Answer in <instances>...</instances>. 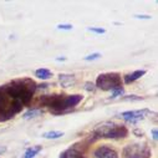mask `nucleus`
<instances>
[{"label": "nucleus", "instance_id": "ddd939ff", "mask_svg": "<svg viewBox=\"0 0 158 158\" xmlns=\"http://www.w3.org/2000/svg\"><path fill=\"white\" fill-rule=\"evenodd\" d=\"M64 135L65 133L61 132V131H49V132H45L43 135V137L46 138V139H57L60 137H64Z\"/></svg>", "mask_w": 158, "mask_h": 158}, {"label": "nucleus", "instance_id": "9d476101", "mask_svg": "<svg viewBox=\"0 0 158 158\" xmlns=\"http://www.w3.org/2000/svg\"><path fill=\"white\" fill-rule=\"evenodd\" d=\"M35 76L37 78H40V80H49L50 77H52V72L50 70H48V69L41 67V69H37L35 71Z\"/></svg>", "mask_w": 158, "mask_h": 158}, {"label": "nucleus", "instance_id": "20e7f679", "mask_svg": "<svg viewBox=\"0 0 158 158\" xmlns=\"http://www.w3.org/2000/svg\"><path fill=\"white\" fill-rule=\"evenodd\" d=\"M23 110V103L18 100L10 98L0 87V117L2 120H9Z\"/></svg>", "mask_w": 158, "mask_h": 158}, {"label": "nucleus", "instance_id": "7ed1b4c3", "mask_svg": "<svg viewBox=\"0 0 158 158\" xmlns=\"http://www.w3.org/2000/svg\"><path fill=\"white\" fill-rule=\"evenodd\" d=\"M94 133L101 138H123L128 135V131L125 126L116 125L111 121H105L96 125Z\"/></svg>", "mask_w": 158, "mask_h": 158}, {"label": "nucleus", "instance_id": "aec40b11", "mask_svg": "<svg viewBox=\"0 0 158 158\" xmlns=\"http://www.w3.org/2000/svg\"><path fill=\"white\" fill-rule=\"evenodd\" d=\"M95 87H96V86H95V84H92V82H90V81L85 84V89H86L87 91H94V90H95Z\"/></svg>", "mask_w": 158, "mask_h": 158}, {"label": "nucleus", "instance_id": "f257e3e1", "mask_svg": "<svg viewBox=\"0 0 158 158\" xmlns=\"http://www.w3.org/2000/svg\"><path fill=\"white\" fill-rule=\"evenodd\" d=\"M4 92L13 100H18L23 106H27L34 96V92L37 90V85L31 78H20L14 80L5 86H2Z\"/></svg>", "mask_w": 158, "mask_h": 158}, {"label": "nucleus", "instance_id": "412c9836", "mask_svg": "<svg viewBox=\"0 0 158 158\" xmlns=\"http://www.w3.org/2000/svg\"><path fill=\"white\" fill-rule=\"evenodd\" d=\"M152 136H153V139H154V141L158 139V131H157V128L152 130Z\"/></svg>", "mask_w": 158, "mask_h": 158}, {"label": "nucleus", "instance_id": "5701e85b", "mask_svg": "<svg viewBox=\"0 0 158 158\" xmlns=\"http://www.w3.org/2000/svg\"><path fill=\"white\" fill-rule=\"evenodd\" d=\"M66 60V57H57L56 59V61H65Z\"/></svg>", "mask_w": 158, "mask_h": 158}, {"label": "nucleus", "instance_id": "9b49d317", "mask_svg": "<svg viewBox=\"0 0 158 158\" xmlns=\"http://www.w3.org/2000/svg\"><path fill=\"white\" fill-rule=\"evenodd\" d=\"M41 149H43V147H41V146L29 147V148L25 151V154H24V157H23V158H34V157H36V154H37V153H40V152H41Z\"/></svg>", "mask_w": 158, "mask_h": 158}, {"label": "nucleus", "instance_id": "b1692460", "mask_svg": "<svg viewBox=\"0 0 158 158\" xmlns=\"http://www.w3.org/2000/svg\"><path fill=\"white\" fill-rule=\"evenodd\" d=\"M75 158H84V156H82L81 153H78V154H77V156H76Z\"/></svg>", "mask_w": 158, "mask_h": 158}, {"label": "nucleus", "instance_id": "39448f33", "mask_svg": "<svg viewBox=\"0 0 158 158\" xmlns=\"http://www.w3.org/2000/svg\"><path fill=\"white\" fill-rule=\"evenodd\" d=\"M122 78L118 72H107L97 76L95 86L102 91H113L122 87Z\"/></svg>", "mask_w": 158, "mask_h": 158}, {"label": "nucleus", "instance_id": "6ab92c4d", "mask_svg": "<svg viewBox=\"0 0 158 158\" xmlns=\"http://www.w3.org/2000/svg\"><path fill=\"white\" fill-rule=\"evenodd\" d=\"M72 25H70V24H60V25H57V29L59 30H72Z\"/></svg>", "mask_w": 158, "mask_h": 158}, {"label": "nucleus", "instance_id": "6e6552de", "mask_svg": "<svg viewBox=\"0 0 158 158\" xmlns=\"http://www.w3.org/2000/svg\"><path fill=\"white\" fill-rule=\"evenodd\" d=\"M59 82L64 89H67L75 84V76L70 75V73H60L59 75Z\"/></svg>", "mask_w": 158, "mask_h": 158}, {"label": "nucleus", "instance_id": "0eeeda50", "mask_svg": "<svg viewBox=\"0 0 158 158\" xmlns=\"http://www.w3.org/2000/svg\"><path fill=\"white\" fill-rule=\"evenodd\" d=\"M95 157L96 158H120L118 153L110 148L108 146H101L95 151Z\"/></svg>", "mask_w": 158, "mask_h": 158}, {"label": "nucleus", "instance_id": "dca6fc26", "mask_svg": "<svg viewBox=\"0 0 158 158\" xmlns=\"http://www.w3.org/2000/svg\"><path fill=\"white\" fill-rule=\"evenodd\" d=\"M100 57H101V54L95 52V54H91V55L84 57V60H85V61H94V60H97V59H100Z\"/></svg>", "mask_w": 158, "mask_h": 158}, {"label": "nucleus", "instance_id": "a211bd4d", "mask_svg": "<svg viewBox=\"0 0 158 158\" xmlns=\"http://www.w3.org/2000/svg\"><path fill=\"white\" fill-rule=\"evenodd\" d=\"M87 30L91 31V32H95V34H101V35L106 32V30L102 29V27H87Z\"/></svg>", "mask_w": 158, "mask_h": 158}, {"label": "nucleus", "instance_id": "2eb2a0df", "mask_svg": "<svg viewBox=\"0 0 158 158\" xmlns=\"http://www.w3.org/2000/svg\"><path fill=\"white\" fill-rule=\"evenodd\" d=\"M111 92H112V95H111V97H112V98H116V97H118V96H122V95L125 94V91H123V89H122V87L116 89V90H113V91H111Z\"/></svg>", "mask_w": 158, "mask_h": 158}, {"label": "nucleus", "instance_id": "f3484780", "mask_svg": "<svg viewBox=\"0 0 158 158\" xmlns=\"http://www.w3.org/2000/svg\"><path fill=\"white\" fill-rule=\"evenodd\" d=\"M122 100H123V101H142L143 98L139 97V96L132 95V96H125V97H122Z\"/></svg>", "mask_w": 158, "mask_h": 158}, {"label": "nucleus", "instance_id": "423d86ee", "mask_svg": "<svg viewBox=\"0 0 158 158\" xmlns=\"http://www.w3.org/2000/svg\"><path fill=\"white\" fill-rule=\"evenodd\" d=\"M147 113H149V111L147 108H143V110H137V111H126V112H122L121 116L127 122L136 123V122L143 120Z\"/></svg>", "mask_w": 158, "mask_h": 158}, {"label": "nucleus", "instance_id": "1a4fd4ad", "mask_svg": "<svg viewBox=\"0 0 158 158\" xmlns=\"http://www.w3.org/2000/svg\"><path fill=\"white\" fill-rule=\"evenodd\" d=\"M143 75H146V70H136L135 72L126 75L123 77V80H125L126 84H131V82H135L136 80H138V78L142 77Z\"/></svg>", "mask_w": 158, "mask_h": 158}, {"label": "nucleus", "instance_id": "f03ea898", "mask_svg": "<svg viewBox=\"0 0 158 158\" xmlns=\"http://www.w3.org/2000/svg\"><path fill=\"white\" fill-rule=\"evenodd\" d=\"M81 101H82L81 95H70V96L49 95V96H43L40 98V103L43 106L49 107V110L55 114L66 112L67 110L77 106Z\"/></svg>", "mask_w": 158, "mask_h": 158}, {"label": "nucleus", "instance_id": "4be33fe9", "mask_svg": "<svg viewBox=\"0 0 158 158\" xmlns=\"http://www.w3.org/2000/svg\"><path fill=\"white\" fill-rule=\"evenodd\" d=\"M137 19H151L149 15H136Z\"/></svg>", "mask_w": 158, "mask_h": 158}, {"label": "nucleus", "instance_id": "f8f14e48", "mask_svg": "<svg viewBox=\"0 0 158 158\" xmlns=\"http://www.w3.org/2000/svg\"><path fill=\"white\" fill-rule=\"evenodd\" d=\"M149 157H151L149 149H148L147 147H143V146H142L138 152H136L135 154H132V156H130V157H127V158H149Z\"/></svg>", "mask_w": 158, "mask_h": 158}, {"label": "nucleus", "instance_id": "4468645a", "mask_svg": "<svg viewBox=\"0 0 158 158\" xmlns=\"http://www.w3.org/2000/svg\"><path fill=\"white\" fill-rule=\"evenodd\" d=\"M41 113H43L41 110H39V108H32V110L26 111V112L23 114V117L25 118V120H30V118H35V117H37V116H40Z\"/></svg>", "mask_w": 158, "mask_h": 158}]
</instances>
